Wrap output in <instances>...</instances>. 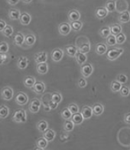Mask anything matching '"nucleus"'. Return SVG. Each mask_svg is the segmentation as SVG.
<instances>
[{
    "label": "nucleus",
    "instance_id": "f257e3e1",
    "mask_svg": "<svg viewBox=\"0 0 130 150\" xmlns=\"http://www.w3.org/2000/svg\"><path fill=\"white\" fill-rule=\"evenodd\" d=\"M12 121L16 123H24L27 122V112L25 109H15L12 115Z\"/></svg>",
    "mask_w": 130,
    "mask_h": 150
},
{
    "label": "nucleus",
    "instance_id": "f03ea898",
    "mask_svg": "<svg viewBox=\"0 0 130 150\" xmlns=\"http://www.w3.org/2000/svg\"><path fill=\"white\" fill-rule=\"evenodd\" d=\"M106 52V59L110 61H114L117 59L120 56H122V54L124 52V49L115 47L107 50Z\"/></svg>",
    "mask_w": 130,
    "mask_h": 150
},
{
    "label": "nucleus",
    "instance_id": "7ed1b4c3",
    "mask_svg": "<svg viewBox=\"0 0 130 150\" xmlns=\"http://www.w3.org/2000/svg\"><path fill=\"white\" fill-rule=\"evenodd\" d=\"M41 105H42V103H41V100L37 99V98H34L31 100L30 103H29V110L30 112L33 113V114H35V113H38L40 109H41Z\"/></svg>",
    "mask_w": 130,
    "mask_h": 150
},
{
    "label": "nucleus",
    "instance_id": "20e7f679",
    "mask_svg": "<svg viewBox=\"0 0 130 150\" xmlns=\"http://www.w3.org/2000/svg\"><path fill=\"white\" fill-rule=\"evenodd\" d=\"M80 72H81V75L83 77L86 79L89 78L94 72V66L89 62H85L81 66Z\"/></svg>",
    "mask_w": 130,
    "mask_h": 150
},
{
    "label": "nucleus",
    "instance_id": "39448f33",
    "mask_svg": "<svg viewBox=\"0 0 130 150\" xmlns=\"http://www.w3.org/2000/svg\"><path fill=\"white\" fill-rule=\"evenodd\" d=\"M1 98L6 101H10L14 96V90L10 86H5L1 90Z\"/></svg>",
    "mask_w": 130,
    "mask_h": 150
},
{
    "label": "nucleus",
    "instance_id": "423d86ee",
    "mask_svg": "<svg viewBox=\"0 0 130 150\" xmlns=\"http://www.w3.org/2000/svg\"><path fill=\"white\" fill-rule=\"evenodd\" d=\"M29 96L26 93L23 92H18L16 94L15 101L18 105H25L29 103Z\"/></svg>",
    "mask_w": 130,
    "mask_h": 150
},
{
    "label": "nucleus",
    "instance_id": "0eeeda50",
    "mask_svg": "<svg viewBox=\"0 0 130 150\" xmlns=\"http://www.w3.org/2000/svg\"><path fill=\"white\" fill-rule=\"evenodd\" d=\"M64 55V52L61 48H56L51 52V58L53 60V62H58L62 60Z\"/></svg>",
    "mask_w": 130,
    "mask_h": 150
},
{
    "label": "nucleus",
    "instance_id": "6e6552de",
    "mask_svg": "<svg viewBox=\"0 0 130 150\" xmlns=\"http://www.w3.org/2000/svg\"><path fill=\"white\" fill-rule=\"evenodd\" d=\"M71 31L72 30L69 23H62L58 25V32L61 35L64 36L68 35Z\"/></svg>",
    "mask_w": 130,
    "mask_h": 150
},
{
    "label": "nucleus",
    "instance_id": "1a4fd4ad",
    "mask_svg": "<svg viewBox=\"0 0 130 150\" xmlns=\"http://www.w3.org/2000/svg\"><path fill=\"white\" fill-rule=\"evenodd\" d=\"M45 84L43 82H36L35 84L34 85V86L31 88V90L37 95H41L45 93Z\"/></svg>",
    "mask_w": 130,
    "mask_h": 150
},
{
    "label": "nucleus",
    "instance_id": "9d476101",
    "mask_svg": "<svg viewBox=\"0 0 130 150\" xmlns=\"http://www.w3.org/2000/svg\"><path fill=\"white\" fill-rule=\"evenodd\" d=\"M80 113H81L83 117L84 118L85 120L89 119L92 117V115H94L92 107L89 106V105H84V106L82 107L81 110H80Z\"/></svg>",
    "mask_w": 130,
    "mask_h": 150
},
{
    "label": "nucleus",
    "instance_id": "9b49d317",
    "mask_svg": "<svg viewBox=\"0 0 130 150\" xmlns=\"http://www.w3.org/2000/svg\"><path fill=\"white\" fill-rule=\"evenodd\" d=\"M67 17L69 22H74V21H78L80 19V13L77 9H71L67 13Z\"/></svg>",
    "mask_w": 130,
    "mask_h": 150
},
{
    "label": "nucleus",
    "instance_id": "f8f14e48",
    "mask_svg": "<svg viewBox=\"0 0 130 150\" xmlns=\"http://www.w3.org/2000/svg\"><path fill=\"white\" fill-rule=\"evenodd\" d=\"M35 62L36 64L41 63V62H47L48 60V53L46 52H40L35 55Z\"/></svg>",
    "mask_w": 130,
    "mask_h": 150
},
{
    "label": "nucleus",
    "instance_id": "ddd939ff",
    "mask_svg": "<svg viewBox=\"0 0 130 150\" xmlns=\"http://www.w3.org/2000/svg\"><path fill=\"white\" fill-rule=\"evenodd\" d=\"M24 34L22 33H16L14 36V39H13V42H14V45H16V46H19V47H22L23 45V44L24 43Z\"/></svg>",
    "mask_w": 130,
    "mask_h": 150
},
{
    "label": "nucleus",
    "instance_id": "4468645a",
    "mask_svg": "<svg viewBox=\"0 0 130 150\" xmlns=\"http://www.w3.org/2000/svg\"><path fill=\"white\" fill-rule=\"evenodd\" d=\"M77 52H78V49L75 45H68L65 46V53L69 57L75 58Z\"/></svg>",
    "mask_w": 130,
    "mask_h": 150
},
{
    "label": "nucleus",
    "instance_id": "2eb2a0df",
    "mask_svg": "<svg viewBox=\"0 0 130 150\" xmlns=\"http://www.w3.org/2000/svg\"><path fill=\"white\" fill-rule=\"evenodd\" d=\"M18 20L22 25H28L31 22V16L29 13L24 12V13H21V16Z\"/></svg>",
    "mask_w": 130,
    "mask_h": 150
},
{
    "label": "nucleus",
    "instance_id": "dca6fc26",
    "mask_svg": "<svg viewBox=\"0 0 130 150\" xmlns=\"http://www.w3.org/2000/svg\"><path fill=\"white\" fill-rule=\"evenodd\" d=\"M92 109H93V113L96 116H99L101 115L104 112V106L102 103H94L93 106H92Z\"/></svg>",
    "mask_w": 130,
    "mask_h": 150
},
{
    "label": "nucleus",
    "instance_id": "f3484780",
    "mask_svg": "<svg viewBox=\"0 0 130 150\" xmlns=\"http://www.w3.org/2000/svg\"><path fill=\"white\" fill-rule=\"evenodd\" d=\"M108 11L106 10V8L105 6L103 7H98L95 10V15L96 17L98 19H105L108 15Z\"/></svg>",
    "mask_w": 130,
    "mask_h": 150
},
{
    "label": "nucleus",
    "instance_id": "a211bd4d",
    "mask_svg": "<svg viewBox=\"0 0 130 150\" xmlns=\"http://www.w3.org/2000/svg\"><path fill=\"white\" fill-rule=\"evenodd\" d=\"M71 120L73 122V123L75 124V125H81L85 119H84V118L83 117V115H82V114L80 113V112H78L77 113L72 114Z\"/></svg>",
    "mask_w": 130,
    "mask_h": 150
},
{
    "label": "nucleus",
    "instance_id": "6ab92c4d",
    "mask_svg": "<svg viewBox=\"0 0 130 150\" xmlns=\"http://www.w3.org/2000/svg\"><path fill=\"white\" fill-rule=\"evenodd\" d=\"M48 142L44 136L38 138L36 141V149H46V148L48 147Z\"/></svg>",
    "mask_w": 130,
    "mask_h": 150
},
{
    "label": "nucleus",
    "instance_id": "aec40b11",
    "mask_svg": "<svg viewBox=\"0 0 130 150\" xmlns=\"http://www.w3.org/2000/svg\"><path fill=\"white\" fill-rule=\"evenodd\" d=\"M75 59L77 63H78V65L81 66L82 65H83L87 61V54H84L83 52H80V51H78L77 54H76Z\"/></svg>",
    "mask_w": 130,
    "mask_h": 150
},
{
    "label": "nucleus",
    "instance_id": "412c9836",
    "mask_svg": "<svg viewBox=\"0 0 130 150\" xmlns=\"http://www.w3.org/2000/svg\"><path fill=\"white\" fill-rule=\"evenodd\" d=\"M29 64V60L25 56H21L17 61V66L20 69H25Z\"/></svg>",
    "mask_w": 130,
    "mask_h": 150
},
{
    "label": "nucleus",
    "instance_id": "4be33fe9",
    "mask_svg": "<svg viewBox=\"0 0 130 150\" xmlns=\"http://www.w3.org/2000/svg\"><path fill=\"white\" fill-rule=\"evenodd\" d=\"M21 12L19 9L18 8H10L8 10V18L11 19V20H18L19 19V17L21 16Z\"/></svg>",
    "mask_w": 130,
    "mask_h": 150
},
{
    "label": "nucleus",
    "instance_id": "5701e85b",
    "mask_svg": "<svg viewBox=\"0 0 130 150\" xmlns=\"http://www.w3.org/2000/svg\"><path fill=\"white\" fill-rule=\"evenodd\" d=\"M37 72L40 75L47 74L48 72V64L47 62L37 64Z\"/></svg>",
    "mask_w": 130,
    "mask_h": 150
},
{
    "label": "nucleus",
    "instance_id": "b1692460",
    "mask_svg": "<svg viewBox=\"0 0 130 150\" xmlns=\"http://www.w3.org/2000/svg\"><path fill=\"white\" fill-rule=\"evenodd\" d=\"M118 20L120 23H127L130 21V12L126 10L120 14Z\"/></svg>",
    "mask_w": 130,
    "mask_h": 150
},
{
    "label": "nucleus",
    "instance_id": "393cba45",
    "mask_svg": "<svg viewBox=\"0 0 130 150\" xmlns=\"http://www.w3.org/2000/svg\"><path fill=\"white\" fill-rule=\"evenodd\" d=\"M35 82H36V79L35 77H33V76H25L24 78V80H23V83L27 88H31L33 86H34V85L35 84Z\"/></svg>",
    "mask_w": 130,
    "mask_h": 150
},
{
    "label": "nucleus",
    "instance_id": "a878e982",
    "mask_svg": "<svg viewBox=\"0 0 130 150\" xmlns=\"http://www.w3.org/2000/svg\"><path fill=\"white\" fill-rule=\"evenodd\" d=\"M35 42H36V36L31 33L27 34L24 36V44L27 46H32V45H35Z\"/></svg>",
    "mask_w": 130,
    "mask_h": 150
},
{
    "label": "nucleus",
    "instance_id": "bb28decb",
    "mask_svg": "<svg viewBox=\"0 0 130 150\" xmlns=\"http://www.w3.org/2000/svg\"><path fill=\"white\" fill-rule=\"evenodd\" d=\"M43 136L47 139V141L48 142H52L55 139V137H56V132L55 130L51 129H47L43 133Z\"/></svg>",
    "mask_w": 130,
    "mask_h": 150
},
{
    "label": "nucleus",
    "instance_id": "cd10ccee",
    "mask_svg": "<svg viewBox=\"0 0 130 150\" xmlns=\"http://www.w3.org/2000/svg\"><path fill=\"white\" fill-rule=\"evenodd\" d=\"M107 45L105 43H98L96 44L95 47V52L96 53L98 54V55H104L107 52Z\"/></svg>",
    "mask_w": 130,
    "mask_h": 150
},
{
    "label": "nucleus",
    "instance_id": "c85d7f7f",
    "mask_svg": "<svg viewBox=\"0 0 130 150\" xmlns=\"http://www.w3.org/2000/svg\"><path fill=\"white\" fill-rule=\"evenodd\" d=\"M105 8L108 11V13H113L116 9V2L115 0H108L105 4Z\"/></svg>",
    "mask_w": 130,
    "mask_h": 150
},
{
    "label": "nucleus",
    "instance_id": "c756f323",
    "mask_svg": "<svg viewBox=\"0 0 130 150\" xmlns=\"http://www.w3.org/2000/svg\"><path fill=\"white\" fill-rule=\"evenodd\" d=\"M77 49H78V51H80V52L87 54L90 52V43L88 41L87 42H83V43L80 44L79 46H77Z\"/></svg>",
    "mask_w": 130,
    "mask_h": 150
},
{
    "label": "nucleus",
    "instance_id": "7c9ffc66",
    "mask_svg": "<svg viewBox=\"0 0 130 150\" xmlns=\"http://www.w3.org/2000/svg\"><path fill=\"white\" fill-rule=\"evenodd\" d=\"M37 129L40 132L44 133L47 129H48V123L47 121L45 120H40V121L37 123Z\"/></svg>",
    "mask_w": 130,
    "mask_h": 150
},
{
    "label": "nucleus",
    "instance_id": "2f4dec72",
    "mask_svg": "<svg viewBox=\"0 0 130 150\" xmlns=\"http://www.w3.org/2000/svg\"><path fill=\"white\" fill-rule=\"evenodd\" d=\"M74 126H75V124L73 123L71 119H69V120H65L63 125V129L65 132H71L73 130Z\"/></svg>",
    "mask_w": 130,
    "mask_h": 150
},
{
    "label": "nucleus",
    "instance_id": "473e14b6",
    "mask_svg": "<svg viewBox=\"0 0 130 150\" xmlns=\"http://www.w3.org/2000/svg\"><path fill=\"white\" fill-rule=\"evenodd\" d=\"M110 33L111 34L113 35H116L120 34V33H122V28L120 24L119 23H115L113 25H110Z\"/></svg>",
    "mask_w": 130,
    "mask_h": 150
},
{
    "label": "nucleus",
    "instance_id": "72a5a7b5",
    "mask_svg": "<svg viewBox=\"0 0 130 150\" xmlns=\"http://www.w3.org/2000/svg\"><path fill=\"white\" fill-rule=\"evenodd\" d=\"M9 108L5 105H0V119H5L9 115Z\"/></svg>",
    "mask_w": 130,
    "mask_h": 150
},
{
    "label": "nucleus",
    "instance_id": "f704fd0d",
    "mask_svg": "<svg viewBox=\"0 0 130 150\" xmlns=\"http://www.w3.org/2000/svg\"><path fill=\"white\" fill-rule=\"evenodd\" d=\"M70 25L71 27V30L73 32H78L82 29L83 27V23L81 21H74V22H71Z\"/></svg>",
    "mask_w": 130,
    "mask_h": 150
},
{
    "label": "nucleus",
    "instance_id": "c9c22d12",
    "mask_svg": "<svg viewBox=\"0 0 130 150\" xmlns=\"http://www.w3.org/2000/svg\"><path fill=\"white\" fill-rule=\"evenodd\" d=\"M122 85L117 80H113L110 84V89L113 93H119L122 88Z\"/></svg>",
    "mask_w": 130,
    "mask_h": 150
},
{
    "label": "nucleus",
    "instance_id": "e433bc0d",
    "mask_svg": "<svg viewBox=\"0 0 130 150\" xmlns=\"http://www.w3.org/2000/svg\"><path fill=\"white\" fill-rule=\"evenodd\" d=\"M99 34H100V35L102 38H104V39L107 38L111 34L110 26L102 27L101 29H100V31H99Z\"/></svg>",
    "mask_w": 130,
    "mask_h": 150
},
{
    "label": "nucleus",
    "instance_id": "4c0bfd02",
    "mask_svg": "<svg viewBox=\"0 0 130 150\" xmlns=\"http://www.w3.org/2000/svg\"><path fill=\"white\" fill-rule=\"evenodd\" d=\"M116 35H113L112 34H110L107 38H106V45L110 47H113L116 45Z\"/></svg>",
    "mask_w": 130,
    "mask_h": 150
},
{
    "label": "nucleus",
    "instance_id": "58836bf2",
    "mask_svg": "<svg viewBox=\"0 0 130 150\" xmlns=\"http://www.w3.org/2000/svg\"><path fill=\"white\" fill-rule=\"evenodd\" d=\"M51 99L53 101L54 103H56L57 104H59L60 103H61V101L63 99V96L61 93H58V92H55L51 94Z\"/></svg>",
    "mask_w": 130,
    "mask_h": 150
},
{
    "label": "nucleus",
    "instance_id": "ea45409f",
    "mask_svg": "<svg viewBox=\"0 0 130 150\" xmlns=\"http://www.w3.org/2000/svg\"><path fill=\"white\" fill-rule=\"evenodd\" d=\"M13 32H14V29H13V27L10 25H7L6 27L4 29V30L2 32V35H4L5 37L8 38L11 37L13 34Z\"/></svg>",
    "mask_w": 130,
    "mask_h": 150
},
{
    "label": "nucleus",
    "instance_id": "a19ab883",
    "mask_svg": "<svg viewBox=\"0 0 130 150\" xmlns=\"http://www.w3.org/2000/svg\"><path fill=\"white\" fill-rule=\"evenodd\" d=\"M61 117L63 118L64 120H69L71 119V116H72V113L70 111L69 109L66 107L64 109H62V111L61 112Z\"/></svg>",
    "mask_w": 130,
    "mask_h": 150
},
{
    "label": "nucleus",
    "instance_id": "79ce46f5",
    "mask_svg": "<svg viewBox=\"0 0 130 150\" xmlns=\"http://www.w3.org/2000/svg\"><path fill=\"white\" fill-rule=\"evenodd\" d=\"M116 43L119 45H122V44L125 43L126 41V36L123 33H120V34L116 35Z\"/></svg>",
    "mask_w": 130,
    "mask_h": 150
},
{
    "label": "nucleus",
    "instance_id": "37998d69",
    "mask_svg": "<svg viewBox=\"0 0 130 150\" xmlns=\"http://www.w3.org/2000/svg\"><path fill=\"white\" fill-rule=\"evenodd\" d=\"M116 80L118 81L122 85H124L128 82V76H126V74H124V73H120V74H119L118 76H116Z\"/></svg>",
    "mask_w": 130,
    "mask_h": 150
},
{
    "label": "nucleus",
    "instance_id": "c03bdc74",
    "mask_svg": "<svg viewBox=\"0 0 130 150\" xmlns=\"http://www.w3.org/2000/svg\"><path fill=\"white\" fill-rule=\"evenodd\" d=\"M120 95L122 97H127L128 96H129L130 94V88L129 86H122V88L120 91Z\"/></svg>",
    "mask_w": 130,
    "mask_h": 150
},
{
    "label": "nucleus",
    "instance_id": "a18cd8bd",
    "mask_svg": "<svg viewBox=\"0 0 130 150\" xmlns=\"http://www.w3.org/2000/svg\"><path fill=\"white\" fill-rule=\"evenodd\" d=\"M9 50V45L6 42H0V52L1 53H7Z\"/></svg>",
    "mask_w": 130,
    "mask_h": 150
},
{
    "label": "nucleus",
    "instance_id": "49530a36",
    "mask_svg": "<svg viewBox=\"0 0 130 150\" xmlns=\"http://www.w3.org/2000/svg\"><path fill=\"white\" fill-rule=\"evenodd\" d=\"M67 108L69 109L70 111L71 112L72 114H74V113H77L78 112H80V109H79V106L77 105V104L74 103H70Z\"/></svg>",
    "mask_w": 130,
    "mask_h": 150
},
{
    "label": "nucleus",
    "instance_id": "de8ad7c7",
    "mask_svg": "<svg viewBox=\"0 0 130 150\" xmlns=\"http://www.w3.org/2000/svg\"><path fill=\"white\" fill-rule=\"evenodd\" d=\"M77 86H78L79 88H85V87L87 86V81L86 78H84L83 76L80 77V78H79V79L77 81Z\"/></svg>",
    "mask_w": 130,
    "mask_h": 150
},
{
    "label": "nucleus",
    "instance_id": "09e8293b",
    "mask_svg": "<svg viewBox=\"0 0 130 150\" xmlns=\"http://www.w3.org/2000/svg\"><path fill=\"white\" fill-rule=\"evenodd\" d=\"M8 60V56L6 53H1L0 52V66L3 65Z\"/></svg>",
    "mask_w": 130,
    "mask_h": 150
},
{
    "label": "nucleus",
    "instance_id": "8fccbe9b",
    "mask_svg": "<svg viewBox=\"0 0 130 150\" xmlns=\"http://www.w3.org/2000/svg\"><path fill=\"white\" fill-rule=\"evenodd\" d=\"M123 121H124L125 123L130 124V112L125 114L124 118H123Z\"/></svg>",
    "mask_w": 130,
    "mask_h": 150
},
{
    "label": "nucleus",
    "instance_id": "3c124183",
    "mask_svg": "<svg viewBox=\"0 0 130 150\" xmlns=\"http://www.w3.org/2000/svg\"><path fill=\"white\" fill-rule=\"evenodd\" d=\"M6 25H7V23H6V21L3 20V19H0V32L1 33L4 30Z\"/></svg>",
    "mask_w": 130,
    "mask_h": 150
},
{
    "label": "nucleus",
    "instance_id": "603ef678",
    "mask_svg": "<svg viewBox=\"0 0 130 150\" xmlns=\"http://www.w3.org/2000/svg\"><path fill=\"white\" fill-rule=\"evenodd\" d=\"M19 1L20 0H6L7 3L10 5V6H15V5L18 4Z\"/></svg>",
    "mask_w": 130,
    "mask_h": 150
},
{
    "label": "nucleus",
    "instance_id": "864d4df0",
    "mask_svg": "<svg viewBox=\"0 0 130 150\" xmlns=\"http://www.w3.org/2000/svg\"><path fill=\"white\" fill-rule=\"evenodd\" d=\"M24 3L25 4H29V3H31V2H32V0H22Z\"/></svg>",
    "mask_w": 130,
    "mask_h": 150
},
{
    "label": "nucleus",
    "instance_id": "5fc2aeb1",
    "mask_svg": "<svg viewBox=\"0 0 130 150\" xmlns=\"http://www.w3.org/2000/svg\"><path fill=\"white\" fill-rule=\"evenodd\" d=\"M42 1H43V0H42Z\"/></svg>",
    "mask_w": 130,
    "mask_h": 150
}]
</instances>
